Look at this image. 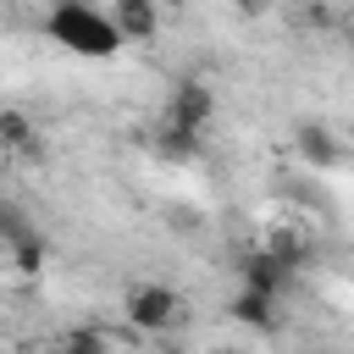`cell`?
<instances>
[{
    "label": "cell",
    "instance_id": "52a82bcc",
    "mask_svg": "<svg viewBox=\"0 0 354 354\" xmlns=\"http://www.w3.org/2000/svg\"><path fill=\"white\" fill-rule=\"evenodd\" d=\"M227 315H232L238 326H249V332H277V326H282V310H277V299H266V293H249V288H238V299L227 304Z\"/></svg>",
    "mask_w": 354,
    "mask_h": 354
},
{
    "label": "cell",
    "instance_id": "9c48e42d",
    "mask_svg": "<svg viewBox=\"0 0 354 354\" xmlns=\"http://www.w3.org/2000/svg\"><path fill=\"white\" fill-rule=\"evenodd\" d=\"M6 266H11L17 277H39V271H44V238H39V232H28V238L6 243Z\"/></svg>",
    "mask_w": 354,
    "mask_h": 354
},
{
    "label": "cell",
    "instance_id": "277c9868",
    "mask_svg": "<svg viewBox=\"0 0 354 354\" xmlns=\"http://www.w3.org/2000/svg\"><path fill=\"white\" fill-rule=\"evenodd\" d=\"M238 277H243V288H249V293H266V299H282V288H288V277H293V266H288L282 254H271V249H249V254L238 260Z\"/></svg>",
    "mask_w": 354,
    "mask_h": 354
},
{
    "label": "cell",
    "instance_id": "7c38bea8",
    "mask_svg": "<svg viewBox=\"0 0 354 354\" xmlns=\"http://www.w3.org/2000/svg\"><path fill=\"white\" fill-rule=\"evenodd\" d=\"M0 232H6V243H17V238H28L33 227H28V216H22L17 205H0Z\"/></svg>",
    "mask_w": 354,
    "mask_h": 354
},
{
    "label": "cell",
    "instance_id": "6da1fadb",
    "mask_svg": "<svg viewBox=\"0 0 354 354\" xmlns=\"http://www.w3.org/2000/svg\"><path fill=\"white\" fill-rule=\"evenodd\" d=\"M44 33H50L61 50L83 55V61H111V55L127 44V39L116 33L111 11L83 6V0H61V6H50V11H44Z\"/></svg>",
    "mask_w": 354,
    "mask_h": 354
},
{
    "label": "cell",
    "instance_id": "8fae6325",
    "mask_svg": "<svg viewBox=\"0 0 354 354\" xmlns=\"http://www.w3.org/2000/svg\"><path fill=\"white\" fill-rule=\"evenodd\" d=\"M61 354H111V343H105V332H94V326H77V332H66Z\"/></svg>",
    "mask_w": 354,
    "mask_h": 354
},
{
    "label": "cell",
    "instance_id": "8992f818",
    "mask_svg": "<svg viewBox=\"0 0 354 354\" xmlns=\"http://www.w3.org/2000/svg\"><path fill=\"white\" fill-rule=\"evenodd\" d=\"M293 149H299V160H304V166H337V160H343L337 133H332V127H321V122L293 127Z\"/></svg>",
    "mask_w": 354,
    "mask_h": 354
},
{
    "label": "cell",
    "instance_id": "5b68a950",
    "mask_svg": "<svg viewBox=\"0 0 354 354\" xmlns=\"http://www.w3.org/2000/svg\"><path fill=\"white\" fill-rule=\"evenodd\" d=\"M111 22H116V33H122L127 44H149V39L160 33V11H155L149 0H116V6H111Z\"/></svg>",
    "mask_w": 354,
    "mask_h": 354
},
{
    "label": "cell",
    "instance_id": "30bf717a",
    "mask_svg": "<svg viewBox=\"0 0 354 354\" xmlns=\"http://www.w3.org/2000/svg\"><path fill=\"white\" fill-rule=\"evenodd\" d=\"M0 144H6V149H33V122H28V111H17V105L0 111Z\"/></svg>",
    "mask_w": 354,
    "mask_h": 354
},
{
    "label": "cell",
    "instance_id": "7a4b0ae2",
    "mask_svg": "<svg viewBox=\"0 0 354 354\" xmlns=\"http://www.w3.org/2000/svg\"><path fill=\"white\" fill-rule=\"evenodd\" d=\"M122 315L138 332H171L183 321V293L166 288V282H133L127 299H122Z\"/></svg>",
    "mask_w": 354,
    "mask_h": 354
},
{
    "label": "cell",
    "instance_id": "ba28073f",
    "mask_svg": "<svg viewBox=\"0 0 354 354\" xmlns=\"http://www.w3.org/2000/svg\"><path fill=\"white\" fill-rule=\"evenodd\" d=\"M199 144H205V133H183V127H171V122H160V133H155V155H160L166 166H188V160L199 155Z\"/></svg>",
    "mask_w": 354,
    "mask_h": 354
},
{
    "label": "cell",
    "instance_id": "3957f363",
    "mask_svg": "<svg viewBox=\"0 0 354 354\" xmlns=\"http://www.w3.org/2000/svg\"><path fill=\"white\" fill-rule=\"evenodd\" d=\"M210 116H216V94H210V83L188 77V83L171 88V100H166V122H171V127H183V133H205Z\"/></svg>",
    "mask_w": 354,
    "mask_h": 354
}]
</instances>
